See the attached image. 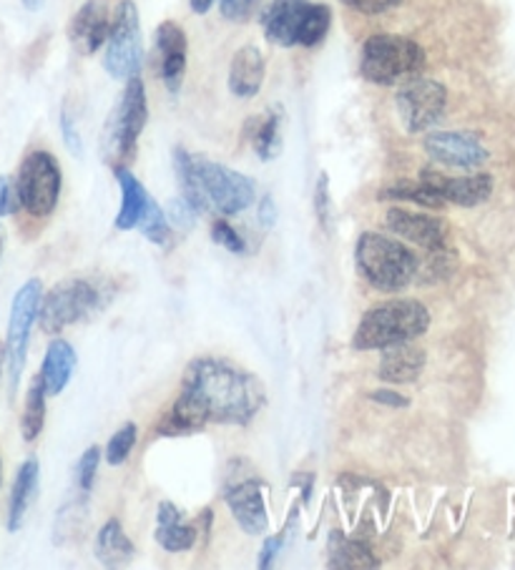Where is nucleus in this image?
<instances>
[{
    "label": "nucleus",
    "mask_w": 515,
    "mask_h": 570,
    "mask_svg": "<svg viewBox=\"0 0 515 570\" xmlns=\"http://www.w3.org/2000/svg\"><path fill=\"white\" fill-rule=\"evenodd\" d=\"M370 400L378 402V405H388V407H408L410 400L398 395V392L392 390H378V392H370Z\"/></svg>",
    "instance_id": "obj_42"
},
{
    "label": "nucleus",
    "mask_w": 515,
    "mask_h": 570,
    "mask_svg": "<svg viewBox=\"0 0 515 570\" xmlns=\"http://www.w3.org/2000/svg\"><path fill=\"white\" fill-rule=\"evenodd\" d=\"M314 216L324 229V234L334 232V204L330 194V176L324 171L317 176V184H314Z\"/></svg>",
    "instance_id": "obj_32"
},
{
    "label": "nucleus",
    "mask_w": 515,
    "mask_h": 570,
    "mask_svg": "<svg viewBox=\"0 0 515 570\" xmlns=\"http://www.w3.org/2000/svg\"><path fill=\"white\" fill-rule=\"evenodd\" d=\"M425 362H428L425 350H420L415 342H402V345L382 350L378 377L388 385H410L422 375Z\"/></svg>",
    "instance_id": "obj_19"
},
{
    "label": "nucleus",
    "mask_w": 515,
    "mask_h": 570,
    "mask_svg": "<svg viewBox=\"0 0 515 570\" xmlns=\"http://www.w3.org/2000/svg\"><path fill=\"white\" fill-rule=\"evenodd\" d=\"M280 548H282V535H270V538L264 540L262 553H260V568H262V570L272 568L276 556H280Z\"/></svg>",
    "instance_id": "obj_41"
},
{
    "label": "nucleus",
    "mask_w": 515,
    "mask_h": 570,
    "mask_svg": "<svg viewBox=\"0 0 515 570\" xmlns=\"http://www.w3.org/2000/svg\"><path fill=\"white\" fill-rule=\"evenodd\" d=\"M420 179L428 181L435 191L440 194L445 204L455 206H480L490 199L493 194V179L488 174H473V176H445L435 169H422Z\"/></svg>",
    "instance_id": "obj_18"
},
{
    "label": "nucleus",
    "mask_w": 515,
    "mask_h": 570,
    "mask_svg": "<svg viewBox=\"0 0 515 570\" xmlns=\"http://www.w3.org/2000/svg\"><path fill=\"white\" fill-rule=\"evenodd\" d=\"M216 3H220V11L226 21L242 23L252 16L256 0H216Z\"/></svg>",
    "instance_id": "obj_38"
},
{
    "label": "nucleus",
    "mask_w": 515,
    "mask_h": 570,
    "mask_svg": "<svg viewBox=\"0 0 515 570\" xmlns=\"http://www.w3.org/2000/svg\"><path fill=\"white\" fill-rule=\"evenodd\" d=\"M194 169L210 209L220 212L222 216H234L254 204L256 186L250 176L234 171L220 161L206 159V156H194Z\"/></svg>",
    "instance_id": "obj_9"
},
{
    "label": "nucleus",
    "mask_w": 515,
    "mask_h": 570,
    "mask_svg": "<svg viewBox=\"0 0 515 570\" xmlns=\"http://www.w3.org/2000/svg\"><path fill=\"white\" fill-rule=\"evenodd\" d=\"M266 41L280 48H314L332 28V8L312 0H272L262 13Z\"/></svg>",
    "instance_id": "obj_4"
},
{
    "label": "nucleus",
    "mask_w": 515,
    "mask_h": 570,
    "mask_svg": "<svg viewBox=\"0 0 515 570\" xmlns=\"http://www.w3.org/2000/svg\"><path fill=\"white\" fill-rule=\"evenodd\" d=\"M330 566L332 568H378L380 560L375 558V553L370 550V546L365 543V540L332 533Z\"/></svg>",
    "instance_id": "obj_27"
},
{
    "label": "nucleus",
    "mask_w": 515,
    "mask_h": 570,
    "mask_svg": "<svg viewBox=\"0 0 515 570\" xmlns=\"http://www.w3.org/2000/svg\"><path fill=\"white\" fill-rule=\"evenodd\" d=\"M104 48V68L116 81H128V78L142 71V21H138V8L134 0H122L116 6L111 16V31H108Z\"/></svg>",
    "instance_id": "obj_7"
},
{
    "label": "nucleus",
    "mask_w": 515,
    "mask_h": 570,
    "mask_svg": "<svg viewBox=\"0 0 515 570\" xmlns=\"http://www.w3.org/2000/svg\"><path fill=\"white\" fill-rule=\"evenodd\" d=\"M385 224H388V229L395 237L418 244V247L428 252H443L450 247V232L438 216L415 214L408 209H400V206H392V209L385 214Z\"/></svg>",
    "instance_id": "obj_15"
},
{
    "label": "nucleus",
    "mask_w": 515,
    "mask_h": 570,
    "mask_svg": "<svg viewBox=\"0 0 515 570\" xmlns=\"http://www.w3.org/2000/svg\"><path fill=\"white\" fill-rule=\"evenodd\" d=\"M38 478H41V465H38V460H23L13 480L11 503H8V530H11V533H18L26 523L28 510H31L33 498L38 493Z\"/></svg>",
    "instance_id": "obj_23"
},
{
    "label": "nucleus",
    "mask_w": 515,
    "mask_h": 570,
    "mask_svg": "<svg viewBox=\"0 0 515 570\" xmlns=\"http://www.w3.org/2000/svg\"><path fill=\"white\" fill-rule=\"evenodd\" d=\"M236 475L226 478L224 485V503L230 508L232 518L236 520L246 535H264L270 528V513H266V490L260 475H242L244 460H234Z\"/></svg>",
    "instance_id": "obj_13"
},
{
    "label": "nucleus",
    "mask_w": 515,
    "mask_h": 570,
    "mask_svg": "<svg viewBox=\"0 0 515 570\" xmlns=\"http://www.w3.org/2000/svg\"><path fill=\"white\" fill-rule=\"evenodd\" d=\"M21 212V199H18L16 179L11 176H0V219Z\"/></svg>",
    "instance_id": "obj_37"
},
{
    "label": "nucleus",
    "mask_w": 515,
    "mask_h": 570,
    "mask_svg": "<svg viewBox=\"0 0 515 570\" xmlns=\"http://www.w3.org/2000/svg\"><path fill=\"white\" fill-rule=\"evenodd\" d=\"M395 106H398V116L408 134H425L433 126H438L448 108V91L445 86L433 81V78L415 76L410 81L400 86L398 96H395Z\"/></svg>",
    "instance_id": "obj_12"
},
{
    "label": "nucleus",
    "mask_w": 515,
    "mask_h": 570,
    "mask_svg": "<svg viewBox=\"0 0 515 570\" xmlns=\"http://www.w3.org/2000/svg\"><path fill=\"white\" fill-rule=\"evenodd\" d=\"M354 267L372 289L382 294H398L408 289L418 277L420 264L415 252L405 247L402 242L365 232L354 244Z\"/></svg>",
    "instance_id": "obj_3"
},
{
    "label": "nucleus",
    "mask_w": 515,
    "mask_h": 570,
    "mask_svg": "<svg viewBox=\"0 0 515 570\" xmlns=\"http://www.w3.org/2000/svg\"><path fill=\"white\" fill-rule=\"evenodd\" d=\"M61 134H64V141L68 146V151L78 156V159H84V139H81V134H78L71 114H68L66 108L61 111Z\"/></svg>",
    "instance_id": "obj_40"
},
{
    "label": "nucleus",
    "mask_w": 515,
    "mask_h": 570,
    "mask_svg": "<svg viewBox=\"0 0 515 570\" xmlns=\"http://www.w3.org/2000/svg\"><path fill=\"white\" fill-rule=\"evenodd\" d=\"M61 166H58L56 156L48 151L28 154L16 176L21 209H26L31 216H38V219L51 216L56 212L58 199H61Z\"/></svg>",
    "instance_id": "obj_8"
},
{
    "label": "nucleus",
    "mask_w": 515,
    "mask_h": 570,
    "mask_svg": "<svg viewBox=\"0 0 515 570\" xmlns=\"http://www.w3.org/2000/svg\"><path fill=\"white\" fill-rule=\"evenodd\" d=\"M266 405L262 380L224 357H196L184 370L182 392L158 422L156 435L182 438L216 425H250Z\"/></svg>",
    "instance_id": "obj_1"
},
{
    "label": "nucleus",
    "mask_w": 515,
    "mask_h": 570,
    "mask_svg": "<svg viewBox=\"0 0 515 570\" xmlns=\"http://www.w3.org/2000/svg\"><path fill=\"white\" fill-rule=\"evenodd\" d=\"M422 149L435 164L465 171L480 169V166L490 159L480 136L468 131H433L425 136Z\"/></svg>",
    "instance_id": "obj_14"
},
{
    "label": "nucleus",
    "mask_w": 515,
    "mask_h": 570,
    "mask_svg": "<svg viewBox=\"0 0 515 570\" xmlns=\"http://www.w3.org/2000/svg\"><path fill=\"white\" fill-rule=\"evenodd\" d=\"M74 370H76V350L71 347V342L56 337L51 345H48L41 372H38L43 380L46 395L48 397L61 395L68 382H71Z\"/></svg>",
    "instance_id": "obj_25"
},
{
    "label": "nucleus",
    "mask_w": 515,
    "mask_h": 570,
    "mask_svg": "<svg viewBox=\"0 0 515 570\" xmlns=\"http://www.w3.org/2000/svg\"><path fill=\"white\" fill-rule=\"evenodd\" d=\"M380 202H410V204H420L428 206V209H443L445 202L440 199V194L433 189L428 181H422L420 176L418 179H400L392 181L390 186L378 194Z\"/></svg>",
    "instance_id": "obj_28"
},
{
    "label": "nucleus",
    "mask_w": 515,
    "mask_h": 570,
    "mask_svg": "<svg viewBox=\"0 0 515 570\" xmlns=\"http://www.w3.org/2000/svg\"><path fill=\"white\" fill-rule=\"evenodd\" d=\"M154 53L158 61V76L168 94H179L186 73V56H190V41L179 23L164 21L156 28Z\"/></svg>",
    "instance_id": "obj_16"
},
{
    "label": "nucleus",
    "mask_w": 515,
    "mask_h": 570,
    "mask_svg": "<svg viewBox=\"0 0 515 570\" xmlns=\"http://www.w3.org/2000/svg\"><path fill=\"white\" fill-rule=\"evenodd\" d=\"M212 239L214 244H220V247H224L226 252L236 254V257H244L246 254V242L240 232L234 229V226L230 222L224 219H216L212 224Z\"/></svg>",
    "instance_id": "obj_35"
},
{
    "label": "nucleus",
    "mask_w": 515,
    "mask_h": 570,
    "mask_svg": "<svg viewBox=\"0 0 515 570\" xmlns=\"http://www.w3.org/2000/svg\"><path fill=\"white\" fill-rule=\"evenodd\" d=\"M3 365H6V350L0 347V372H3Z\"/></svg>",
    "instance_id": "obj_47"
},
{
    "label": "nucleus",
    "mask_w": 515,
    "mask_h": 570,
    "mask_svg": "<svg viewBox=\"0 0 515 570\" xmlns=\"http://www.w3.org/2000/svg\"><path fill=\"white\" fill-rule=\"evenodd\" d=\"M94 553L106 568H122L126 563H132V558L136 556V548L132 543V538L126 535L122 520L116 518L106 520L104 528L98 530L96 535Z\"/></svg>",
    "instance_id": "obj_26"
},
{
    "label": "nucleus",
    "mask_w": 515,
    "mask_h": 570,
    "mask_svg": "<svg viewBox=\"0 0 515 570\" xmlns=\"http://www.w3.org/2000/svg\"><path fill=\"white\" fill-rule=\"evenodd\" d=\"M430 309L418 299H388L362 314L352 334V347L360 352L388 350L402 342H415L430 330Z\"/></svg>",
    "instance_id": "obj_2"
},
{
    "label": "nucleus",
    "mask_w": 515,
    "mask_h": 570,
    "mask_svg": "<svg viewBox=\"0 0 515 570\" xmlns=\"http://www.w3.org/2000/svg\"><path fill=\"white\" fill-rule=\"evenodd\" d=\"M214 3L216 0H190V6H192V11L196 13V16H206L214 8Z\"/></svg>",
    "instance_id": "obj_44"
},
{
    "label": "nucleus",
    "mask_w": 515,
    "mask_h": 570,
    "mask_svg": "<svg viewBox=\"0 0 515 570\" xmlns=\"http://www.w3.org/2000/svg\"><path fill=\"white\" fill-rule=\"evenodd\" d=\"M266 61L256 46H242L230 63V91L236 98H254L262 91Z\"/></svg>",
    "instance_id": "obj_20"
},
{
    "label": "nucleus",
    "mask_w": 515,
    "mask_h": 570,
    "mask_svg": "<svg viewBox=\"0 0 515 570\" xmlns=\"http://www.w3.org/2000/svg\"><path fill=\"white\" fill-rule=\"evenodd\" d=\"M174 174L176 181H179V191L182 199L192 206L196 214L210 212V204H206L200 179H196V169H194V156L184 149V146H176L174 149Z\"/></svg>",
    "instance_id": "obj_29"
},
{
    "label": "nucleus",
    "mask_w": 515,
    "mask_h": 570,
    "mask_svg": "<svg viewBox=\"0 0 515 570\" xmlns=\"http://www.w3.org/2000/svg\"><path fill=\"white\" fill-rule=\"evenodd\" d=\"M136 229L142 232L148 242L156 244V247H162V249L172 247L174 229H172V224H168V219H166V212L156 202L148 204V209L142 216V222H138Z\"/></svg>",
    "instance_id": "obj_31"
},
{
    "label": "nucleus",
    "mask_w": 515,
    "mask_h": 570,
    "mask_svg": "<svg viewBox=\"0 0 515 570\" xmlns=\"http://www.w3.org/2000/svg\"><path fill=\"white\" fill-rule=\"evenodd\" d=\"M136 438H138V430L134 422H126V425L114 432V438L108 440L106 445V463L108 465H124L128 455H132V450L136 445Z\"/></svg>",
    "instance_id": "obj_33"
},
{
    "label": "nucleus",
    "mask_w": 515,
    "mask_h": 570,
    "mask_svg": "<svg viewBox=\"0 0 515 570\" xmlns=\"http://www.w3.org/2000/svg\"><path fill=\"white\" fill-rule=\"evenodd\" d=\"M98 465H101V448L91 445L76 465V483H78V490H81V495H88L94 490Z\"/></svg>",
    "instance_id": "obj_34"
},
{
    "label": "nucleus",
    "mask_w": 515,
    "mask_h": 570,
    "mask_svg": "<svg viewBox=\"0 0 515 570\" xmlns=\"http://www.w3.org/2000/svg\"><path fill=\"white\" fill-rule=\"evenodd\" d=\"M154 538H156V543L166 550V553H186V550H192L196 546L200 528L186 523V520L182 518V510L174 503H168V500H164V503L158 505V513H156Z\"/></svg>",
    "instance_id": "obj_21"
},
{
    "label": "nucleus",
    "mask_w": 515,
    "mask_h": 570,
    "mask_svg": "<svg viewBox=\"0 0 515 570\" xmlns=\"http://www.w3.org/2000/svg\"><path fill=\"white\" fill-rule=\"evenodd\" d=\"M21 3H23L26 11H38V8L43 6V0H21Z\"/></svg>",
    "instance_id": "obj_45"
},
{
    "label": "nucleus",
    "mask_w": 515,
    "mask_h": 570,
    "mask_svg": "<svg viewBox=\"0 0 515 570\" xmlns=\"http://www.w3.org/2000/svg\"><path fill=\"white\" fill-rule=\"evenodd\" d=\"M166 219L176 232H190L196 224V212L184 199H174L166 206Z\"/></svg>",
    "instance_id": "obj_36"
},
{
    "label": "nucleus",
    "mask_w": 515,
    "mask_h": 570,
    "mask_svg": "<svg viewBox=\"0 0 515 570\" xmlns=\"http://www.w3.org/2000/svg\"><path fill=\"white\" fill-rule=\"evenodd\" d=\"M342 3L362 16H380L392 11V8H398L402 0H342Z\"/></svg>",
    "instance_id": "obj_39"
},
{
    "label": "nucleus",
    "mask_w": 515,
    "mask_h": 570,
    "mask_svg": "<svg viewBox=\"0 0 515 570\" xmlns=\"http://www.w3.org/2000/svg\"><path fill=\"white\" fill-rule=\"evenodd\" d=\"M282 126H284V114L282 108H270L260 116H252L246 121V139H250L254 154L260 156L262 161H272L282 151Z\"/></svg>",
    "instance_id": "obj_24"
},
{
    "label": "nucleus",
    "mask_w": 515,
    "mask_h": 570,
    "mask_svg": "<svg viewBox=\"0 0 515 570\" xmlns=\"http://www.w3.org/2000/svg\"><path fill=\"white\" fill-rule=\"evenodd\" d=\"M3 249H6V229L0 226V257H3Z\"/></svg>",
    "instance_id": "obj_46"
},
{
    "label": "nucleus",
    "mask_w": 515,
    "mask_h": 570,
    "mask_svg": "<svg viewBox=\"0 0 515 570\" xmlns=\"http://www.w3.org/2000/svg\"><path fill=\"white\" fill-rule=\"evenodd\" d=\"M46 387L41 375L33 377L31 387H28L26 395V407H23V417H21V435L26 442L38 440V435L43 432L46 425Z\"/></svg>",
    "instance_id": "obj_30"
},
{
    "label": "nucleus",
    "mask_w": 515,
    "mask_h": 570,
    "mask_svg": "<svg viewBox=\"0 0 515 570\" xmlns=\"http://www.w3.org/2000/svg\"><path fill=\"white\" fill-rule=\"evenodd\" d=\"M148 124V98L146 86L138 76L126 81V88L118 96L116 106L108 114L104 134H101V154L106 164L128 166L136 159L138 139Z\"/></svg>",
    "instance_id": "obj_5"
},
{
    "label": "nucleus",
    "mask_w": 515,
    "mask_h": 570,
    "mask_svg": "<svg viewBox=\"0 0 515 570\" xmlns=\"http://www.w3.org/2000/svg\"><path fill=\"white\" fill-rule=\"evenodd\" d=\"M108 31H111L108 0H86L68 23V41L78 56H94L104 48Z\"/></svg>",
    "instance_id": "obj_17"
},
{
    "label": "nucleus",
    "mask_w": 515,
    "mask_h": 570,
    "mask_svg": "<svg viewBox=\"0 0 515 570\" xmlns=\"http://www.w3.org/2000/svg\"><path fill=\"white\" fill-rule=\"evenodd\" d=\"M425 51L412 38L375 33L362 46L360 76L375 86H398L425 71Z\"/></svg>",
    "instance_id": "obj_6"
},
{
    "label": "nucleus",
    "mask_w": 515,
    "mask_h": 570,
    "mask_svg": "<svg viewBox=\"0 0 515 570\" xmlns=\"http://www.w3.org/2000/svg\"><path fill=\"white\" fill-rule=\"evenodd\" d=\"M94 309H98V289L86 279H64L41 297L38 322L51 337H58L66 327L81 322Z\"/></svg>",
    "instance_id": "obj_10"
},
{
    "label": "nucleus",
    "mask_w": 515,
    "mask_h": 570,
    "mask_svg": "<svg viewBox=\"0 0 515 570\" xmlns=\"http://www.w3.org/2000/svg\"><path fill=\"white\" fill-rule=\"evenodd\" d=\"M43 284L38 279H28L21 289L16 292L11 304V320H8V337H6V362L8 375H11V390H18V382L26 370L28 345H31V330L41 309Z\"/></svg>",
    "instance_id": "obj_11"
},
{
    "label": "nucleus",
    "mask_w": 515,
    "mask_h": 570,
    "mask_svg": "<svg viewBox=\"0 0 515 570\" xmlns=\"http://www.w3.org/2000/svg\"><path fill=\"white\" fill-rule=\"evenodd\" d=\"M114 176L118 181V189H122V209H118L114 226L118 232H132L142 222L146 214L148 204H152V194L144 189V184L136 179L128 166H116Z\"/></svg>",
    "instance_id": "obj_22"
},
{
    "label": "nucleus",
    "mask_w": 515,
    "mask_h": 570,
    "mask_svg": "<svg viewBox=\"0 0 515 570\" xmlns=\"http://www.w3.org/2000/svg\"><path fill=\"white\" fill-rule=\"evenodd\" d=\"M256 216H260V224L264 226V229H272V226L276 224V206H274L270 194L262 196L260 209H256Z\"/></svg>",
    "instance_id": "obj_43"
}]
</instances>
